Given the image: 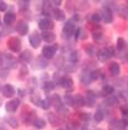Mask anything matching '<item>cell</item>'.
<instances>
[{
  "label": "cell",
  "instance_id": "1",
  "mask_svg": "<svg viewBox=\"0 0 128 130\" xmlns=\"http://www.w3.org/2000/svg\"><path fill=\"white\" fill-rule=\"evenodd\" d=\"M113 56H114V47L113 46L103 47V48H101L97 52V58H98L99 62H106Z\"/></svg>",
  "mask_w": 128,
  "mask_h": 130
},
{
  "label": "cell",
  "instance_id": "2",
  "mask_svg": "<svg viewBox=\"0 0 128 130\" xmlns=\"http://www.w3.org/2000/svg\"><path fill=\"white\" fill-rule=\"evenodd\" d=\"M76 24H75V21L72 20H69L66 21V24L63 25V27H62V34H63V37L65 39H70V37H72L73 36V34H75V31H76Z\"/></svg>",
  "mask_w": 128,
  "mask_h": 130
},
{
  "label": "cell",
  "instance_id": "3",
  "mask_svg": "<svg viewBox=\"0 0 128 130\" xmlns=\"http://www.w3.org/2000/svg\"><path fill=\"white\" fill-rule=\"evenodd\" d=\"M57 50H59V45H57V43L47 45V46H45V47L42 48V57H44L45 60H51V58L55 56V53H56Z\"/></svg>",
  "mask_w": 128,
  "mask_h": 130
},
{
  "label": "cell",
  "instance_id": "4",
  "mask_svg": "<svg viewBox=\"0 0 128 130\" xmlns=\"http://www.w3.org/2000/svg\"><path fill=\"white\" fill-rule=\"evenodd\" d=\"M8 46H9V50L11 52H15V53L20 52V50H21V41H20V39L12 36L8 41Z\"/></svg>",
  "mask_w": 128,
  "mask_h": 130
},
{
  "label": "cell",
  "instance_id": "5",
  "mask_svg": "<svg viewBox=\"0 0 128 130\" xmlns=\"http://www.w3.org/2000/svg\"><path fill=\"white\" fill-rule=\"evenodd\" d=\"M15 30L19 32V35H21V36H25V35L29 32V24H28L25 20H19L18 22H16Z\"/></svg>",
  "mask_w": 128,
  "mask_h": 130
},
{
  "label": "cell",
  "instance_id": "6",
  "mask_svg": "<svg viewBox=\"0 0 128 130\" xmlns=\"http://www.w3.org/2000/svg\"><path fill=\"white\" fill-rule=\"evenodd\" d=\"M34 58V55H32V52L30 50H24L21 51V53H20L19 56V61L22 63V64H28L30 63L31 61Z\"/></svg>",
  "mask_w": 128,
  "mask_h": 130
},
{
  "label": "cell",
  "instance_id": "7",
  "mask_svg": "<svg viewBox=\"0 0 128 130\" xmlns=\"http://www.w3.org/2000/svg\"><path fill=\"white\" fill-rule=\"evenodd\" d=\"M39 27L40 30L42 31H51L54 29V22L51 19H47V18H44L39 21Z\"/></svg>",
  "mask_w": 128,
  "mask_h": 130
},
{
  "label": "cell",
  "instance_id": "8",
  "mask_svg": "<svg viewBox=\"0 0 128 130\" xmlns=\"http://www.w3.org/2000/svg\"><path fill=\"white\" fill-rule=\"evenodd\" d=\"M41 36H40L39 32H32L31 35L29 36V42L30 45L34 47V48H37V47H40V45H41Z\"/></svg>",
  "mask_w": 128,
  "mask_h": 130
},
{
  "label": "cell",
  "instance_id": "9",
  "mask_svg": "<svg viewBox=\"0 0 128 130\" xmlns=\"http://www.w3.org/2000/svg\"><path fill=\"white\" fill-rule=\"evenodd\" d=\"M1 93H3V95L6 97V98H12V97L15 95L16 90L12 87V84H9V83H8V84H4V86L1 87Z\"/></svg>",
  "mask_w": 128,
  "mask_h": 130
},
{
  "label": "cell",
  "instance_id": "10",
  "mask_svg": "<svg viewBox=\"0 0 128 130\" xmlns=\"http://www.w3.org/2000/svg\"><path fill=\"white\" fill-rule=\"evenodd\" d=\"M19 107H20V99H18V98L9 100V102L5 104V109H6V111H9V113L16 111Z\"/></svg>",
  "mask_w": 128,
  "mask_h": 130
},
{
  "label": "cell",
  "instance_id": "11",
  "mask_svg": "<svg viewBox=\"0 0 128 130\" xmlns=\"http://www.w3.org/2000/svg\"><path fill=\"white\" fill-rule=\"evenodd\" d=\"M60 84L62 86L63 89H66V90H72L73 89V86H75L73 79H72L71 77H69V76H63V78H62Z\"/></svg>",
  "mask_w": 128,
  "mask_h": 130
},
{
  "label": "cell",
  "instance_id": "12",
  "mask_svg": "<svg viewBox=\"0 0 128 130\" xmlns=\"http://www.w3.org/2000/svg\"><path fill=\"white\" fill-rule=\"evenodd\" d=\"M51 16H52L54 19H56L57 21L66 20V14H65V11H62L61 9H59V8H54V9H52Z\"/></svg>",
  "mask_w": 128,
  "mask_h": 130
},
{
  "label": "cell",
  "instance_id": "13",
  "mask_svg": "<svg viewBox=\"0 0 128 130\" xmlns=\"http://www.w3.org/2000/svg\"><path fill=\"white\" fill-rule=\"evenodd\" d=\"M40 36H41V40H44L46 43H51L56 40V35L52 31H42Z\"/></svg>",
  "mask_w": 128,
  "mask_h": 130
},
{
  "label": "cell",
  "instance_id": "14",
  "mask_svg": "<svg viewBox=\"0 0 128 130\" xmlns=\"http://www.w3.org/2000/svg\"><path fill=\"white\" fill-rule=\"evenodd\" d=\"M118 103H119V99L117 98V95H113V94L106 97V99L103 102V104H105L106 107H116Z\"/></svg>",
  "mask_w": 128,
  "mask_h": 130
},
{
  "label": "cell",
  "instance_id": "15",
  "mask_svg": "<svg viewBox=\"0 0 128 130\" xmlns=\"http://www.w3.org/2000/svg\"><path fill=\"white\" fill-rule=\"evenodd\" d=\"M47 66H49V62H47V60H45L44 57H39L34 62V68L35 70H42V68H46Z\"/></svg>",
  "mask_w": 128,
  "mask_h": 130
},
{
  "label": "cell",
  "instance_id": "16",
  "mask_svg": "<svg viewBox=\"0 0 128 130\" xmlns=\"http://www.w3.org/2000/svg\"><path fill=\"white\" fill-rule=\"evenodd\" d=\"M108 71H109V73H111V76L117 77V76H119V73H121V66H119L117 62H112L108 66Z\"/></svg>",
  "mask_w": 128,
  "mask_h": 130
},
{
  "label": "cell",
  "instance_id": "17",
  "mask_svg": "<svg viewBox=\"0 0 128 130\" xmlns=\"http://www.w3.org/2000/svg\"><path fill=\"white\" fill-rule=\"evenodd\" d=\"M101 18H102V20L105 21L106 24H111V22L113 21V12L103 9V11L101 12Z\"/></svg>",
  "mask_w": 128,
  "mask_h": 130
},
{
  "label": "cell",
  "instance_id": "18",
  "mask_svg": "<svg viewBox=\"0 0 128 130\" xmlns=\"http://www.w3.org/2000/svg\"><path fill=\"white\" fill-rule=\"evenodd\" d=\"M80 79H81V83H82L83 86H88L89 83L92 82V79H91V72L83 71V72L81 73V76H80Z\"/></svg>",
  "mask_w": 128,
  "mask_h": 130
},
{
  "label": "cell",
  "instance_id": "19",
  "mask_svg": "<svg viewBox=\"0 0 128 130\" xmlns=\"http://www.w3.org/2000/svg\"><path fill=\"white\" fill-rule=\"evenodd\" d=\"M80 58H81L80 51L72 50L71 52H70V55H69V62H70V63H73V64H76V63H77V62L80 61Z\"/></svg>",
  "mask_w": 128,
  "mask_h": 130
},
{
  "label": "cell",
  "instance_id": "20",
  "mask_svg": "<svg viewBox=\"0 0 128 130\" xmlns=\"http://www.w3.org/2000/svg\"><path fill=\"white\" fill-rule=\"evenodd\" d=\"M47 120H49V123L52 126H57V125H60V123H61L59 115H56L55 113H47Z\"/></svg>",
  "mask_w": 128,
  "mask_h": 130
},
{
  "label": "cell",
  "instance_id": "21",
  "mask_svg": "<svg viewBox=\"0 0 128 130\" xmlns=\"http://www.w3.org/2000/svg\"><path fill=\"white\" fill-rule=\"evenodd\" d=\"M85 105V97L82 94H75L73 95V107L81 108Z\"/></svg>",
  "mask_w": 128,
  "mask_h": 130
},
{
  "label": "cell",
  "instance_id": "22",
  "mask_svg": "<svg viewBox=\"0 0 128 130\" xmlns=\"http://www.w3.org/2000/svg\"><path fill=\"white\" fill-rule=\"evenodd\" d=\"M103 9L113 12L114 10H118V5H117V3H114V1H105V3H103Z\"/></svg>",
  "mask_w": 128,
  "mask_h": 130
},
{
  "label": "cell",
  "instance_id": "23",
  "mask_svg": "<svg viewBox=\"0 0 128 130\" xmlns=\"http://www.w3.org/2000/svg\"><path fill=\"white\" fill-rule=\"evenodd\" d=\"M105 115H106V113H105V110L103 109H97L96 110V113H95V115H93V119L96 123H101L102 120L105 119Z\"/></svg>",
  "mask_w": 128,
  "mask_h": 130
},
{
  "label": "cell",
  "instance_id": "24",
  "mask_svg": "<svg viewBox=\"0 0 128 130\" xmlns=\"http://www.w3.org/2000/svg\"><path fill=\"white\" fill-rule=\"evenodd\" d=\"M117 51H126L127 50V42L123 37H118L117 39V45H116Z\"/></svg>",
  "mask_w": 128,
  "mask_h": 130
},
{
  "label": "cell",
  "instance_id": "25",
  "mask_svg": "<svg viewBox=\"0 0 128 130\" xmlns=\"http://www.w3.org/2000/svg\"><path fill=\"white\" fill-rule=\"evenodd\" d=\"M121 111H122V121H123V124L127 126L128 125V107H127V104H124V105L121 107Z\"/></svg>",
  "mask_w": 128,
  "mask_h": 130
},
{
  "label": "cell",
  "instance_id": "26",
  "mask_svg": "<svg viewBox=\"0 0 128 130\" xmlns=\"http://www.w3.org/2000/svg\"><path fill=\"white\" fill-rule=\"evenodd\" d=\"M32 125H34L36 129H44V128L46 126V120L42 119V118H36V119L34 120Z\"/></svg>",
  "mask_w": 128,
  "mask_h": 130
},
{
  "label": "cell",
  "instance_id": "27",
  "mask_svg": "<svg viewBox=\"0 0 128 130\" xmlns=\"http://www.w3.org/2000/svg\"><path fill=\"white\" fill-rule=\"evenodd\" d=\"M92 37H93V41H95V42L101 43V42L103 41V32L101 30L93 31V32H92Z\"/></svg>",
  "mask_w": 128,
  "mask_h": 130
},
{
  "label": "cell",
  "instance_id": "28",
  "mask_svg": "<svg viewBox=\"0 0 128 130\" xmlns=\"http://www.w3.org/2000/svg\"><path fill=\"white\" fill-rule=\"evenodd\" d=\"M16 19V16H15V14L14 12H6L5 14V16H4V21H5V25H10V24H12L14 21Z\"/></svg>",
  "mask_w": 128,
  "mask_h": 130
},
{
  "label": "cell",
  "instance_id": "29",
  "mask_svg": "<svg viewBox=\"0 0 128 130\" xmlns=\"http://www.w3.org/2000/svg\"><path fill=\"white\" fill-rule=\"evenodd\" d=\"M113 92H114V88L112 87V86H103L102 87V89H101V94L102 95H111V94H113Z\"/></svg>",
  "mask_w": 128,
  "mask_h": 130
},
{
  "label": "cell",
  "instance_id": "30",
  "mask_svg": "<svg viewBox=\"0 0 128 130\" xmlns=\"http://www.w3.org/2000/svg\"><path fill=\"white\" fill-rule=\"evenodd\" d=\"M111 126L112 128H116V130H126V125L123 124L122 120H113L111 123Z\"/></svg>",
  "mask_w": 128,
  "mask_h": 130
},
{
  "label": "cell",
  "instance_id": "31",
  "mask_svg": "<svg viewBox=\"0 0 128 130\" xmlns=\"http://www.w3.org/2000/svg\"><path fill=\"white\" fill-rule=\"evenodd\" d=\"M85 51H86V53L91 56V57H93V56H96V47L93 46V45H91V43H87L86 46H85Z\"/></svg>",
  "mask_w": 128,
  "mask_h": 130
},
{
  "label": "cell",
  "instance_id": "32",
  "mask_svg": "<svg viewBox=\"0 0 128 130\" xmlns=\"http://www.w3.org/2000/svg\"><path fill=\"white\" fill-rule=\"evenodd\" d=\"M118 15L122 19L128 20V6H121V8H118Z\"/></svg>",
  "mask_w": 128,
  "mask_h": 130
},
{
  "label": "cell",
  "instance_id": "33",
  "mask_svg": "<svg viewBox=\"0 0 128 130\" xmlns=\"http://www.w3.org/2000/svg\"><path fill=\"white\" fill-rule=\"evenodd\" d=\"M73 36H75L76 40H82V39L86 37V36H85V31L82 30L81 27H77V29H76L75 34H73Z\"/></svg>",
  "mask_w": 128,
  "mask_h": 130
},
{
  "label": "cell",
  "instance_id": "34",
  "mask_svg": "<svg viewBox=\"0 0 128 130\" xmlns=\"http://www.w3.org/2000/svg\"><path fill=\"white\" fill-rule=\"evenodd\" d=\"M63 104L65 105H69V107H73V95L66 94L63 97Z\"/></svg>",
  "mask_w": 128,
  "mask_h": 130
},
{
  "label": "cell",
  "instance_id": "35",
  "mask_svg": "<svg viewBox=\"0 0 128 130\" xmlns=\"http://www.w3.org/2000/svg\"><path fill=\"white\" fill-rule=\"evenodd\" d=\"M44 90L45 92H50V90H52L55 88V83L52 82V80H46V82H44Z\"/></svg>",
  "mask_w": 128,
  "mask_h": 130
},
{
  "label": "cell",
  "instance_id": "36",
  "mask_svg": "<svg viewBox=\"0 0 128 130\" xmlns=\"http://www.w3.org/2000/svg\"><path fill=\"white\" fill-rule=\"evenodd\" d=\"M18 5H19V9L21 11H25L29 9V5L30 3L29 1H24V0H20V1H18Z\"/></svg>",
  "mask_w": 128,
  "mask_h": 130
},
{
  "label": "cell",
  "instance_id": "37",
  "mask_svg": "<svg viewBox=\"0 0 128 130\" xmlns=\"http://www.w3.org/2000/svg\"><path fill=\"white\" fill-rule=\"evenodd\" d=\"M40 107L42 108L44 110H47L51 107V102H50L49 98H46V99H41V104H40Z\"/></svg>",
  "mask_w": 128,
  "mask_h": 130
},
{
  "label": "cell",
  "instance_id": "38",
  "mask_svg": "<svg viewBox=\"0 0 128 130\" xmlns=\"http://www.w3.org/2000/svg\"><path fill=\"white\" fill-rule=\"evenodd\" d=\"M101 78V70H93L91 72V79L96 80Z\"/></svg>",
  "mask_w": 128,
  "mask_h": 130
},
{
  "label": "cell",
  "instance_id": "39",
  "mask_svg": "<svg viewBox=\"0 0 128 130\" xmlns=\"http://www.w3.org/2000/svg\"><path fill=\"white\" fill-rule=\"evenodd\" d=\"M8 124H9L11 128H14V129L19 126V121H18L16 118H9V119H8Z\"/></svg>",
  "mask_w": 128,
  "mask_h": 130
},
{
  "label": "cell",
  "instance_id": "40",
  "mask_svg": "<svg viewBox=\"0 0 128 130\" xmlns=\"http://www.w3.org/2000/svg\"><path fill=\"white\" fill-rule=\"evenodd\" d=\"M91 20L93 21V22H99V21L102 20V18H101V12H93V14L91 15Z\"/></svg>",
  "mask_w": 128,
  "mask_h": 130
},
{
  "label": "cell",
  "instance_id": "41",
  "mask_svg": "<svg viewBox=\"0 0 128 130\" xmlns=\"http://www.w3.org/2000/svg\"><path fill=\"white\" fill-rule=\"evenodd\" d=\"M79 129V124L76 121H70L67 123V130H77Z\"/></svg>",
  "mask_w": 128,
  "mask_h": 130
},
{
  "label": "cell",
  "instance_id": "42",
  "mask_svg": "<svg viewBox=\"0 0 128 130\" xmlns=\"http://www.w3.org/2000/svg\"><path fill=\"white\" fill-rule=\"evenodd\" d=\"M9 76V70L8 68H0V78H6Z\"/></svg>",
  "mask_w": 128,
  "mask_h": 130
},
{
  "label": "cell",
  "instance_id": "43",
  "mask_svg": "<svg viewBox=\"0 0 128 130\" xmlns=\"http://www.w3.org/2000/svg\"><path fill=\"white\" fill-rule=\"evenodd\" d=\"M80 118L82 120H85V121H88L89 118H91V114L89 113H81L80 114Z\"/></svg>",
  "mask_w": 128,
  "mask_h": 130
},
{
  "label": "cell",
  "instance_id": "44",
  "mask_svg": "<svg viewBox=\"0 0 128 130\" xmlns=\"http://www.w3.org/2000/svg\"><path fill=\"white\" fill-rule=\"evenodd\" d=\"M31 102H32L35 105H40V104H41V99H40L37 95H36V97H35V95H32V97H31Z\"/></svg>",
  "mask_w": 128,
  "mask_h": 130
},
{
  "label": "cell",
  "instance_id": "45",
  "mask_svg": "<svg viewBox=\"0 0 128 130\" xmlns=\"http://www.w3.org/2000/svg\"><path fill=\"white\" fill-rule=\"evenodd\" d=\"M6 9H8V4L0 0V11H6Z\"/></svg>",
  "mask_w": 128,
  "mask_h": 130
},
{
  "label": "cell",
  "instance_id": "46",
  "mask_svg": "<svg viewBox=\"0 0 128 130\" xmlns=\"http://www.w3.org/2000/svg\"><path fill=\"white\" fill-rule=\"evenodd\" d=\"M15 64H16V62H15L14 58H12V60H10V61H6V66L10 67V68H14V67H15Z\"/></svg>",
  "mask_w": 128,
  "mask_h": 130
},
{
  "label": "cell",
  "instance_id": "47",
  "mask_svg": "<svg viewBox=\"0 0 128 130\" xmlns=\"http://www.w3.org/2000/svg\"><path fill=\"white\" fill-rule=\"evenodd\" d=\"M51 3V5H54V6H60L61 5V1L60 0H56V1H50Z\"/></svg>",
  "mask_w": 128,
  "mask_h": 130
},
{
  "label": "cell",
  "instance_id": "48",
  "mask_svg": "<svg viewBox=\"0 0 128 130\" xmlns=\"http://www.w3.org/2000/svg\"><path fill=\"white\" fill-rule=\"evenodd\" d=\"M4 64V55H3V52H0V67Z\"/></svg>",
  "mask_w": 128,
  "mask_h": 130
},
{
  "label": "cell",
  "instance_id": "49",
  "mask_svg": "<svg viewBox=\"0 0 128 130\" xmlns=\"http://www.w3.org/2000/svg\"><path fill=\"white\" fill-rule=\"evenodd\" d=\"M1 35H3V32H0V39H1Z\"/></svg>",
  "mask_w": 128,
  "mask_h": 130
},
{
  "label": "cell",
  "instance_id": "50",
  "mask_svg": "<svg viewBox=\"0 0 128 130\" xmlns=\"http://www.w3.org/2000/svg\"><path fill=\"white\" fill-rule=\"evenodd\" d=\"M57 130H67V129H57Z\"/></svg>",
  "mask_w": 128,
  "mask_h": 130
},
{
  "label": "cell",
  "instance_id": "51",
  "mask_svg": "<svg viewBox=\"0 0 128 130\" xmlns=\"http://www.w3.org/2000/svg\"><path fill=\"white\" fill-rule=\"evenodd\" d=\"M0 92H1V84H0Z\"/></svg>",
  "mask_w": 128,
  "mask_h": 130
},
{
  "label": "cell",
  "instance_id": "52",
  "mask_svg": "<svg viewBox=\"0 0 128 130\" xmlns=\"http://www.w3.org/2000/svg\"><path fill=\"white\" fill-rule=\"evenodd\" d=\"M0 25H1V18H0Z\"/></svg>",
  "mask_w": 128,
  "mask_h": 130
},
{
  "label": "cell",
  "instance_id": "53",
  "mask_svg": "<svg viewBox=\"0 0 128 130\" xmlns=\"http://www.w3.org/2000/svg\"><path fill=\"white\" fill-rule=\"evenodd\" d=\"M95 130H103V129H95Z\"/></svg>",
  "mask_w": 128,
  "mask_h": 130
},
{
  "label": "cell",
  "instance_id": "54",
  "mask_svg": "<svg viewBox=\"0 0 128 130\" xmlns=\"http://www.w3.org/2000/svg\"><path fill=\"white\" fill-rule=\"evenodd\" d=\"M127 94H128V88H127Z\"/></svg>",
  "mask_w": 128,
  "mask_h": 130
}]
</instances>
